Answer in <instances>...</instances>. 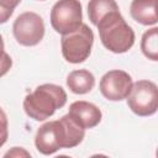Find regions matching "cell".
<instances>
[{
  "label": "cell",
  "mask_w": 158,
  "mask_h": 158,
  "mask_svg": "<svg viewBox=\"0 0 158 158\" xmlns=\"http://www.w3.org/2000/svg\"><path fill=\"white\" fill-rule=\"evenodd\" d=\"M85 136V128L68 112L59 120L43 123L36 132L35 144L40 153L51 156L62 148L77 147Z\"/></svg>",
  "instance_id": "1"
},
{
  "label": "cell",
  "mask_w": 158,
  "mask_h": 158,
  "mask_svg": "<svg viewBox=\"0 0 158 158\" xmlns=\"http://www.w3.org/2000/svg\"><path fill=\"white\" fill-rule=\"evenodd\" d=\"M67 102V94L60 85L42 84L32 93L26 95L23 100V110L26 115L36 121H44L51 117L57 109Z\"/></svg>",
  "instance_id": "2"
},
{
  "label": "cell",
  "mask_w": 158,
  "mask_h": 158,
  "mask_svg": "<svg viewBox=\"0 0 158 158\" xmlns=\"http://www.w3.org/2000/svg\"><path fill=\"white\" fill-rule=\"evenodd\" d=\"M102 46L112 53H125L135 43V32L122 17L120 10L102 17L96 25Z\"/></svg>",
  "instance_id": "3"
},
{
  "label": "cell",
  "mask_w": 158,
  "mask_h": 158,
  "mask_svg": "<svg viewBox=\"0 0 158 158\" xmlns=\"http://www.w3.org/2000/svg\"><path fill=\"white\" fill-rule=\"evenodd\" d=\"M93 43L94 33L88 25L83 23L78 30L62 36V54L72 64L83 63L90 56Z\"/></svg>",
  "instance_id": "4"
},
{
  "label": "cell",
  "mask_w": 158,
  "mask_h": 158,
  "mask_svg": "<svg viewBox=\"0 0 158 158\" xmlns=\"http://www.w3.org/2000/svg\"><path fill=\"white\" fill-rule=\"evenodd\" d=\"M51 25L58 33L67 35L83 25V11L79 0H58L51 10Z\"/></svg>",
  "instance_id": "5"
},
{
  "label": "cell",
  "mask_w": 158,
  "mask_h": 158,
  "mask_svg": "<svg viewBox=\"0 0 158 158\" xmlns=\"http://www.w3.org/2000/svg\"><path fill=\"white\" fill-rule=\"evenodd\" d=\"M127 106L138 116H151L158 111V86L149 80H138L127 96Z\"/></svg>",
  "instance_id": "6"
},
{
  "label": "cell",
  "mask_w": 158,
  "mask_h": 158,
  "mask_svg": "<svg viewBox=\"0 0 158 158\" xmlns=\"http://www.w3.org/2000/svg\"><path fill=\"white\" fill-rule=\"evenodd\" d=\"M12 33L17 43L26 47L38 44L44 36L43 19L32 11L20 14L12 25Z\"/></svg>",
  "instance_id": "7"
},
{
  "label": "cell",
  "mask_w": 158,
  "mask_h": 158,
  "mask_svg": "<svg viewBox=\"0 0 158 158\" xmlns=\"http://www.w3.org/2000/svg\"><path fill=\"white\" fill-rule=\"evenodd\" d=\"M133 86L131 75L121 69H114L105 73L100 79V93L110 101H121L127 99Z\"/></svg>",
  "instance_id": "8"
},
{
  "label": "cell",
  "mask_w": 158,
  "mask_h": 158,
  "mask_svg": "<svg viewBox=\"0 0 158 158\" xmlns=\"http://www.w3.org/2000/svg\"><path fill=\"white\" fill-rule=\"evenodd\" d=\"M69 114L86 130L98 126L101 121L102 114L100 109L89 101L79 100L74 101L69 106Z\"/></svg>",
  "instance_id": "9"
},
{
  "label": "cell",
  "mask_w": 158,
  "mask_h": 158,
  "mask_svg": "<svg viewBox=\"0 0 158 158\" xmlns=\"http://www.w3.org/2000/svg\"><path fill=\"white\" fill-rule=\"evenodd\" d=\"M130 14L141 25H154L158 22V0H132Z\"/></svg>",
  "instance_id": "10"
},
{
  "label": "cell",
  "mask_w": 158,
  "mask_h": 158,
  "mask_svg": "<svg viewBox=\"0 0 158 158\" xmlns=\"http://www.w3.org/2000/svg\"><path fill=\"white\" fill-rule=\"evenodd\" d=\"M67 86L74 94H88L95 86V77L86 69H77L68 74Z\"/></svg>",
  "instance_id": "11"
},
{
  "label": "cell",
  "mask_w": 158,
  "mask_h": 158,
  "mask_svg": "<svg viewBox=\"0 0 158 158\" xmlns=\"http://www.w3.org/2000/svg\"><path fill=\"white\" fill-rule=\"evenodd\" d=\"M120 10L115 0H89L88 2V16L93 25H98L99 21L107 14Z\"/></svg>",
  "instance_id": "12"
},
{
  "label": "cell",
  "mask_w": 158,
  "mask_h": 158,
  "mask_svg": "<svg viewBox=\"0 0 158 158\" xmlns=\"http://www.w3.org/2000/svg\"><path fill=\"white\" fill-rule=\"evenodd\" d=\"M141 51L148 59L158 62V27H152L142 35Z\"/></svg>",
  "instance_id": "13"
},
{
  "label": "cell",
  "mask_w": 158,
  "mask_h": 158,
  "mask_svg": "<svg viewBox=\"0 0 158 158\" xmlns=\"http://www.w3.org/2000/svg\"><path fill=\"white\" fill-rule=\"evenodd\" d=\"M21 2V0H0V22L4 23L12 15L15 7Z\"/></svg>",
  "instance_id": "14"
},
{
  "label": "cell",
  "mask_w": 158,
  "mask_h": 158,
  "mask_svg": "<svg viewBox=\"0 0 158 158\" xmlns=\"http://www.w3.org/2000/svg\"><path fill=\"white\" fill-rule=\"evenodd\" d=\"M17 149H19V147H14V149L12 151H9L4 157H9V156H15V157H17V156H31L30 153H27L26 151H22V152H17Z\"/></svg>",
  "instance_id": "15"
},
{
  "label": "cell",
  "mask_w": 158,
  "mask_h": 158,
  "mask_svg": "<svg viewBox=\"0 0 158 158\" xmlns=\"http://www.w3.org/2000/svg\"><path fill=\"white\" fill-rule=\"evenodd\" d=\"M156 156L158 157V148H157V152H156Z\"/></svg>",
  "instance_id": "16"
},
{
  "label": "cell",
  "mask_w": 158,
  "mask_h": 158,
  "mask_svg": "<svg viewBox=\"0 0 158 158\" xmlns=\"http://www.w3.org/2000/svg\"><path fill=\"white\" fill-rule=\"evenodd\" d=\"M38 1H43V0H38Z\"/></svg>",
  "instance_id": "17"
}]
</instances>
